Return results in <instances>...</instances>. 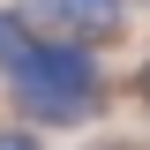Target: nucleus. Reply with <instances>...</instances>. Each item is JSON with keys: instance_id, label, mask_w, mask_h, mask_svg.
<instances>
[{"instance_id": "obj_4", "label": "nucleus", "mask_w": 150, "mask_h": 150, "mask_svg": "<svg viewBox=\"0 0 150 150\" xmlns=\"http://www.w3.org/2000/svg\"><path fill=\"white\" fill-rule=\"evenodd\" d=\"M0 150H38V135L30 128H0Z\"/></svg>"}, {"instance_id": "obj_1", "label": "nucleus", "mask_w": 150, "mask_h": 150, "mask_svg": "<svg viewBox=\"0 0 150 150\" xmlns=\"http://www.w3.org/2000/svg\"><path fill=\"white\" fill-rule=\"evenodd\" d=\"M8 90L45 128H83V120L105 112V75H98V60H90L83 38H38L30 60L8 75Z\"/></svg>"}, {"instance_id": "obj_6", "label": "nucleus", "mask_w": 150, "mask_h": 150, "mask_svg": "<svg viewBox=\"0 0 150 150\" xmlns=\"http://www.w3.org/2000/svg\"><path fill=\"white\" fill-rule=\"evenodd\" d=\"M98 8H120V0H98Z\"/></svg>"}, {"instance_id": "obj_3", "label": "nucleus", "mask_w": 150, "mask_h": 150, "mask_svg": "<svg viewBox=\"0 0 150 150\" xmlns=\"http://www.w3.org/2000/svg\"><path fill=\"white\" fill-rule=\"evenodd\" d=\"M30 45H38V23L23 15V8H0V75H15L23 60H30Z\"/></svg>"}, {"instance_id": "obj_5", "label": "nucleus", "mask_w": 150, "mask_h": 150, "mask_svg": "<svg viewBox=\"0 0 150 150\" xmlns=\"http://www.w3.org/2000/svg\"><path fill=\"white\" fill-rule=\"evenodd\" d=\"M143 98H150V68H143Z\"/></svg>"}, {"instance_id": "obj_2", "label": "nucleus", "mask_w": 150, "mask_h": 150, "mask_svg": "<svg viewBox=\"0 0 150 150\" xmlns=\"http://www.w3.org/2000/svg\"><path fill=\"white\" fill-rule=\"evenodd\" d=\"M23 15L45 23L53 38H83V45L120 30V8H98V0H23Z\"/></svg>"}]
</instances>
